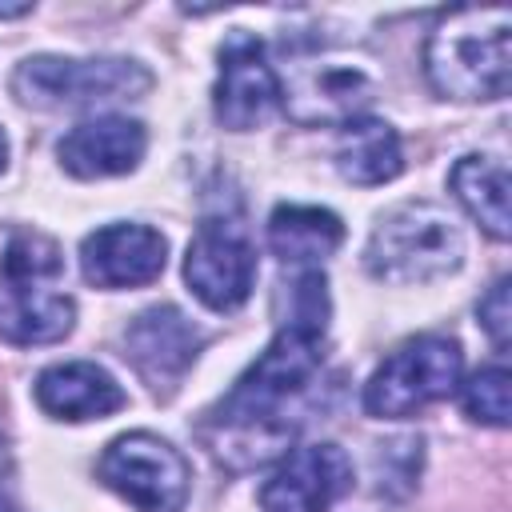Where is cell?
<instances>
[{"label":"cell","instance_id":"cell-1","mask_svg":"<svg viewBox=\"0 0 512 512\" xmlns=\"http://www.w3.org/2000/svg\"><path fill=\"white\" fill-rule=\"evenodd\" d=\"M328 280L304 268L292 284V312L244 376L204 412L200 440L228 472H252L284 460L304 428L308 396L324 368Z\"/></svg>","mask_w":512,"mask_h":512},{"label":"cell","instance_id":"cell-2","mask_svg":"<svg viewBox=\"0 0 512 512\" xmlns=\"http://www.w3.org/2000/svg\"><path fill=\"white\" fill-rule=\"evenodd\" d=\"M424 76L444 100H504L512 84V12L500 4L444 12L424 40Z\"/></svg>","mask_w":512,"mask_h":512},{"label":"cell","instance_id":"cell-3","mask_svg":"<svg viewBox=\"0 0 512 512\" xmlns=\"http://www.w3.org/2000/svg\"><path fill=\"white\" fill-rule=\"evenodd\" d=\"M76 324V300L64 292L60 244L36 228L8 232L0 244V336L8 344H56Z\"/></svg>","mask_w":512,"mask_h":512},{"label":"cell","instance_id":"cell-4","mask_svg":"<svg viewBox=\"0 0 512 512\" xmlns=\"http://www.w3.org/2000/svg\"><path fill=\"white\" fill-rule=\"evenodd\" d=\"M464 264V232L444 204L408 200L384 212L364 244L368 276L384 284H428Z\"/></svg>","mask_w":512,"mask_h":512},{"label":"cell","instance_id":"cell-5","mask_svg":"<svg viewBox=\"0 0 512 512\" xmlns=\"http://www.w3.org/2000/svg\"><path fill=\"white\" fill-rule=\"evenodd\" d=\"M280 80V104L288 120L304 128H344L360 120L380 96L376 60L352 48H308L288 60Z\"/></svg>","mask_w":512,"mask_h":512},{"label":"cell","instance_id":"cell-6","mask_svg":"<svg viewBox=\"0 0 512 512\" xmlns=\"http://www.w3.org/2000/svg\"><path fill=\"white\" fill-rule=\"evenodd\" d=\"M152 88V72L128 56H28L12 72V96L36 112L92 108L112 100H140Z\"/></svg>","mask_w":512,"mask_h":512},{"label":"cell","instance_id":"cell-7","mask_svg":"<svg viewBox=\"0 0 512 512\" xmlns=\"http://www.w3.org/2000/svg\"><path fill=\"white\" fill-rule=\"evenodd\" d=\"M464 376V352L452 336H412L404 340L364 384V412L376 420H404L428 404L452 396Z\"/></svg>","mask_w":512,"mask_h":512},{"label":"cell","instance_id":"cell-8","mask_svg":"<svg viewBox=\"0 0 512 512\" xmlns=\"http://www.w3.org/2000/svg\"><path fill=\"white\" fill-rule=\"evenodd\" d=\"M96 476L104 488L124 496L136 512H184L192 492V468L156 432H124L116 436L100 460Z\"/></svg>","mask_w":512,"mask_h":512},{"label":"cell","instance_id":"cell-9","mask_svg":"<svg viewBox=\"0 0 512 512\" xmlns=\"http://www.w3.org/2000/svg\"><path fill=\"white\" fill-rule=\"evenodd\" d=\"M184 280L196 300L212 312H232L252 296L256 284V248L244 224L228 216H208L188 240Z\"/></svg>","mask_w":512,"mask_h":512},{"label":"cell","instance_id":"cell-10","mask_svg":"<svg viewBox=\"0 0 512 512\" xmlns=\"http://www.w3.org/2000/svg\"><path fill=\"white\" fill-rule=\"evenodd\" d=\"M280 104V80L268 64V48L256 32L232 28L220 44V76L212 88L216 120L228 132H252L260 128Z\"/></svg>","mask_w":512,"mask_h":512},{"label":"cell","instance_id":"cell-11","mask_svg":"<svg viewBox=\"0 0 512 512\" xmlns=\"http://www.w3.org/2000/svg\"><path fill=\"white\" fill-rule=\"evenodd\" d=\"M204 348V332L172 304L144 308L128 328H124V360L136 368V376L148 384L156 400L176 396L180 380L196 364Z\"/></svg>","mask_w":512,"mask_h":512},{"label":"cell","instance_id":"cell-12","mask_svg":"<svg viewBox=\"0 0 512 512\" xmlns=\"http://www.w3.org/2000/svg\"><path fill=\"white\" fill-rule=\"evenodd\" d=\"M352 488V460L340 444L320 440L292 448L260 488L264 512H328Z\"/></svg>","mask_w":512,"mask_h":512},{"label":"cell","instance_id":"cell-13","mask_svg":"<svg viewBox=\"0 0 512 512\" xmlns=\"http://www.w3.org/2000/svg\"><path fill=\"white\" fill-rule=\"evenodd\" d=\"M168 264V240L148 224H104L80 244V272L96 288H140L152 284Z\"/></svg>","mask_w":512,"mask_h":512},{"label":"cell","instance_id":"cell-14","mask_svg":"<svg viewBox=\"0 0 512 512\" xmlns=\"http://www.w3.org/2000/svg\"><path fill=\"white\" fill-rule=\"evenodd\" d=\"M144 148H148V132L140 120L96 116L64 132L56 144V156H60V168L76 180H108V176L136 172L144 160Z\"/></svg>","mask_w":512,"mask_h":512},{"label":"cell","instance_id":"cell-15","mask_svg":"<svg viewBox=\"0 0 512 512\" xmlns=\"http://www.w3.org/2000/svg\"><path fill=\"white\" fill-rule=\"evenodd\" d=\"M32 396H36L40 412H48L52 420H72V424L104 420L128 404L116 376L92 360H68V364L44 368L32 384Z\"/></svg>","mask_w":512,"mask_h":512},{"label":"cell","instance_id":"cell-16","mask_svg":"<svg viewBox=\"0 0 512 512\" xmlns=\"http://www.w3.org/2000/svg\"><path fill=\"white\" fill-rule=\"evenodd\" d=\"M448 188L456 196V204L492 236V240H508L512 236V180L504 160L484 156V152H468L452 164L448 172Z\"/></svg>","mask_w":512,"mask_h":512},{"label":"cell","instance_id":"cell-17","mask_svg":"<svg viewBox=\"0 0 512 512\" xmlns=\"http://www.w3.org/2000/svg\"><path fill=\"white\" fill-rule=\"evenodd\" d=\"M344 244V220L320 204H276L268 216V248L284 264L320 268Z\"/></svg>","mask_w":512,"mask_h":512},{"label":"cell","instance_id":"cell-18","mask_svg":"<svg viewBox=\"0 0 512 512\" xmlns=\"http://www.w3.org/2000/svg\"><path fill=\"white\" fill-rule=\"evenodd\" d=\"M336 172L360 188L396 180L404 172V148H400L396 128L376 116H360L344 124L336 140Z\"/></svg>","mask_w":512,"mask_h":512},{"label":"cell","instance_id":"cell-19","mask_svg":"<svg viewBox=\"0 0 512 512\" xmlns=\"http://www.w3.org/2000/svg\"><path fill=\"white\" fill-rule=\"evenodd\" d=\"M460 404L476 424L488 428H504L512 416V396H508V368L504 360L476 368L464 384H460Z\"/></svg>","mask_w":512,"mask_h":512},{"label":"cell","instance_id":"cell-20","mask_svg":"<svg viewBox=\"0 0 512 512\" xmlns=\"http://www.w3.org/2000/svg\"><path fill=\"white\" fill-rule=\"evenodd\" d=\"M508 288H512V280H508V276H500V280L484 292V300L476 304L480 328L488 332V340L496 344V352H504V348H508V332H512V300H508Z\"/></svg>","mask_w":512,"mask_h":512},{"label":"cell","instance_id":"cell-21","mask_svg":"<svg viewBox=\"0 0 512 512\" xmlns=\"http://www.w3.org/2000/svg\"><path fill=\"white\" fill-rule=\"evenodd\" d=\"M24 12H32V4H16V8H4L0 4V16H24Z\"/></svg>","mask_w":512,"mask_h":512},{"label":"cell","instance_id":"cell-22","mask_svg":"<svg viewBox=\"0 0 512 512\" xmlns=\"http://www.w3.org/2000/svg\"><path fill=\"white\" fill-rule=\"evenodd\" d=\"M8 168V136H4V128H0V172Z\"/></svg>","mask_w":512,"mask_h":512},{"label":"cell","instance_id":"cell-23","mask_svg":"<svg viewBox=\"0 0 512 512\" xmlns=\"http://www.w3.org/2000/svg\"><path fill=\"white\" fill-rule=\"evenodd\" d=\"M8 468V448H4V440H0V472Z\"/></svg>","mask_w":512,"mask_h":512},{"label":"cell","instance_id":"cell-24","mask_svg":"<svg viewBox=\"0 0 512 512\" xmlns=\"http://www.w3.org/2000/svg\"><path fill=\"white\" fill-rule=\"evenodd\" d=\"M0 512H12V504H8V500H0Z\"/></svg>","mask_w":512,"mask_h":512}]
</instances>
